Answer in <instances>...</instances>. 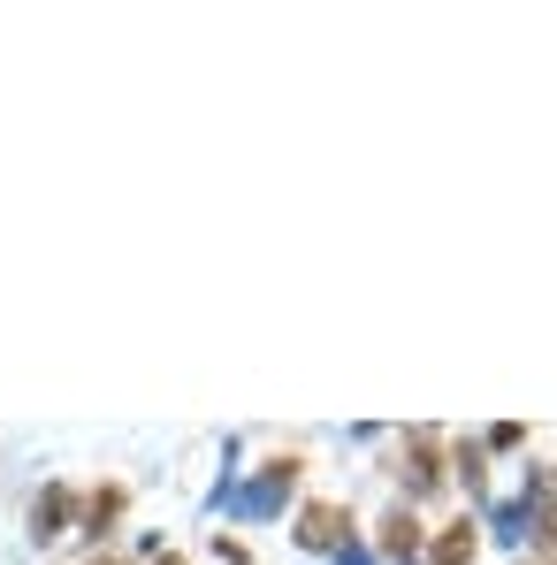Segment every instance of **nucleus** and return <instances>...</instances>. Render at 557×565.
I'll return each instance as SVG.
<instances>
[{
    "label": "nucleus",
    "instance_id": "obj_4",
    "mask_svg": "<svg viewBox=\"0 0 557 565\" xmlns=\"http://www.w3.org/2000/svg\"><path fill=\"white\" fill-rule=\"evenodd\" d=\"M389 551H420V527H413V520H405V512H397V520H389Z\"/></svg>",
    "mask_w": 557,
    "mask_h": 565
},
{
    "label": "nucleus",
    "instance_id": "obj_1",
    "mask_svg": "<svg viewBox=\"0 0 557 565\" xmlns=\"http://www.w3.org/2000/svg\"><path fill=\"white\" fill-rule=\"evenodd\" d=\"M473 558V527H451L443 543H436V565H465Z\"/></svg>",
    "mask_w": 557,
    "mask_h": 565
},
{
    "label": "nucleus",
    "instance_id": "obj_2",
    "mask_svg": "<svg viewBox=\"0 0 557 565\" xmlns=\"http://www.w3.org/2000/svg\"><path fill=\"white\" fill-rule=\"evenodd\" d=\"M306 543H336V512H329V504L306 512Z\"/></svg>",
    "mask_w": 557,
    "mask_h": 565
},
{
    "label": "nucleus",
    "instance_id": "obj_3",
    "mask_svg": "<svg viewBox=\"0 0 557 565\" xmlns=\"http://www.w3.org/2000/svg\"><path fill=\"white\" fill-rule=\"evenodd\" d=\"M62 512H69V497H62V489H46V497H39V535H54V520H62Z\"/></svg>",
    "mask_w": 557,
    "mask_h": 565
}]
</instances>
